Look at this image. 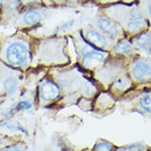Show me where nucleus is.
<instances>
[{"mask_svg": "<svg viewBox=\"0 0 151 151\" xmlns=\"http://www.w3.org/2000/svg\"><path fill=\"white\" fill-rule=\"evenodd\" d=\"M32 37L24 32L0 37V58L14 67H26L30 62Z\"/></svg>", "mask_w": 151, "mask_h": 151, "instance_id": "nucleus-1", "label": "nucleus"}, {"mask_svg": "<svg viewBox=\"0 0 151 151\" xmlns=\"http://www.w3.org/2000/svg\"><path fill=\"white\" fill-rule=\"evenodd\" d=\"M65 45V39L61 36L32 37V56L39 62L45 64L60 62L66 58Z\"/></svg>", "mask_w": 151, "mask_h": 151, "instance_id": "nucleus-2", "label": "nucleus"}, {"mask_svg": "<svg viewBox=\"0 0 151 151\" xmlns=\"http://www.w3.org/2000/svg\"><path fill=\"white\" fill-rule=\"evenodd\" d=\"M50 7L41 4L22 10L13 26L23 29L41 24L52 17L53 10Z\"/></svg>", "mask_w": 151, "mask_h": 151, "instance_id": "nucleus-3", "label": "nucleus"}, {"mask_svg": "<svg viewBox=\"0 0 151 151\" xmlns=\"http://www.w3.org/2000/svg\"><path fill=\"white\" fill-rule=\"evenodd\" d=\"M21 10L19 0H5L0 9V24L13 25Z\"/></svg>", "mask_w": 151, "mask_h": 151, "instance_id": "nucleus-4", "label": "nucleus"}, {"mask_svg": "<svg viewBox=\"0 0 151 151\" xmlns=\"http://www.w3.org/2000/svg\"><path fill=\"white\" fill-rule=\"evenodd\" d=\"M40 92L42 98L45 101H52L60 95V89L58 86L52 81H45L41 85Z\"/></svg>", "mask_w": 151, "mask_h": 151, "instance_id": "nucleus-5", "label": "nucleus"}, {"mask_svg": "<svg viewBox=\"0 0 151 151\" xmlns=\"http://www.w3.org/2000/svg\"><path fill=\"white\" fill-rule=\"evenodd\" d=\"M135 79L139 81H147L151 79V67L143 61L138 62L132 70Z\"/></svg>", "mask_w": 151, "mask_h": 151, "instance_id": "nucleus-6", "label": "nucleus"}, {"mask_svg": "<svg viewBox=\"0 0 151 151\" xmlns=\"http://www.w3.org/2000/svg\"><path fill=\"white\" fill-rule=\"evenodd\" d=\"M104 58V55L98 51L86 52L82 58V64L88 68H91L97 64L102 62Z\"/></svg>", "mask_w": 151, "mask_h": 151, "instance_id": "nucleus-7", "label": "nucleus"}, {"mask_svg": "<svg viewBox=\"0 0 151 151\" xmlns=\"http://www.w3.org/2000/svg\"><path fill=\"white\" fill-rule=\"evenodd\" d=\"M85 36L86 40L95 47L103 48L106 45L107 41L105 37L95 30H88L86 31Z\"/></svg>", "mask_w": 151, "mask_h": 151, "instance_id": "nucleus-8", "label": "nucleus"}, {"mask_svg": "<svg viewBox=\"0 0 151 151\" xmlns=\"http://www.w3.org/2000/svg\"><path fill=\"white\" fill-rule=\"evenodd\" d=\"M97 25L104 32L111 36L115 37L118 35L119 30L116 24L109 19H101L98 21Z\"/></svg>", "mask_w": 151, "mask_h": 151, "instance_id": "nucleus-9", "label": "nucleus"}, {"mask_svg": "<svg viewBox=\"0 0 151 151\" xmlns=\"http://www.w3.org/2000/svg\"><path fill=\"white\" fill-rule=\"evenodd\" d=\"M18 85V80L14 76H8L3 82V87L4 89L7 93L10 94H12L16 91Z\"/></svg>", "mask_w": 151, "mask_h": 151, "instance_id": "nucleus-10", "label": "nucleus"}, {"mask_svg": "<svg viewBox=\"0 0 151 151\" xmlns=\"http://www.w3.org/2000/svg\"><path fill=\"white\" fill-rule=\"evenodd\" d=\"M145 26V24L142 20L130 21L127 24V29L131 32H136L142 29Z\"/></svg>", "mask_w": 151, "mask_h": 151, "instance_id": "nucleus-11", "label": "nucleus"}, {"mask_svg": "<svg viewBox=\"0 0 151 151\" xmlns=\"http://www.w3.org/2000/svg\"><path fill=\"white\" fill-rule=\"evenodd\" d=\"M131 49V45L125 41L121 42L117 44L114 49V51L117 54H122L128 52Z\"/></svg>", "mask_w": 151, "mask_h": 151, "instance_id": "nucleus-12", "label": "nucleus"}, {"mask_svg": "<svg viewBox=\"0 0 151 151\" xmlns=\"http://www.w3.org/2000/svg\"><path fill=\"white\" fill-rule=\"evenodd\" d=\"M140 104L143 109L151 113V93L147 94L141 98Z\"/></svg>", "mask_w": 151, "mask_h": 151, "instance_id": "nucleus-13", "label": "nucleus"}, {"mask_svg": "<svg viewBox=\"0 0 151 151\" xmlns=\"http://www.w3.org/2000/svg\"><path fill=\"white\" fill-rule=\"evenodd\" d=\"M19 1L22 10L37 5L44 4L41 0H19Z\"/></svg>", "mask_w": 151, "mask_h": 151, "instance_id": "nucleus-14", "label": "nucleus"}, {"mask_svg": "<svg viewBox=\"0 0 151 151\" xmlns=\"http://www.w3.org/2000/svg\"><path fill=\"white\" fill-rule=\"evenodd\" d=\"M151 40V36L149 33H145L141 35L137 40V44L140 47H145L149 44Z\"/></svg>", "mask_w": 151, "mask_h": 151, "instance_id": "nucleus-15", "label": "nucleus"}, {"mask_svg": "<svg viewBox=\"0 0 151 151\" xmlns=\"http://www.w3.org/2000/svg\"><path fill=\"white\" fill-rule=\"evenodd\" d=\"M129 16H130V21L141 20H142V18H143L140 12L136 9H132L130 12Z\"/></svg>", "mask_w": 151, "mask_h": 151, "instance_id": "nucleus-16", "label": "nucleus"}, {"mask_svg": "<svg viewBox=\"0 0 151 151\" xmlns=\"http://www.w3.org/2000/svg\"><path fill=\"white\" fill-rule=\"evenodd\" d=\"M128 85L127 80L124 79V78H120L117 79L115 83H114V86L115 87L120 91L124 89Z\"/></svg>", "mask_w": 151, "mask_h": 151, "instance_id": "nucleus-17", "label": "nucleus"}, {"mask_svg": "<svg viewBox=\"0 0 151 151\" xmlns=\"http://www.w3.org/2000/svg\"><path fill=\"white\" fill-rule=\"evenodd\" d=\"M96 151H112V146L109 143L101 142L96 145Z\"/></svg>", "mask_w": 151, "mask_h": 151, "instance_id": "nucleus-18", "label": "nucleus"}, {"mask_svg": "<svg viewBox=\"0 0 151 151\" xmlns=\"http://www.w3.org/2000/svg\"><path fill=\"white\" fill-rule=\"evenodd\" d=\"M145 147L140 143H135L129 146L127 148V151H143Z\"/></svg>", "mask_w": 151, "mask_h": 151, "instance_id": "nucleus-19", "label": "nucleus"}, {"mask_svg": "<svg viewBox=\"0 0 151 151\" xmlns=\"http://www.w3.org/2000/svg\"><path fill=\"white\" fill-rule=\"evenodd\" d=\"M20 104L22 106V107L26 109H29L32 107V105L27 101H22L20 103Z\"/></svg>", "mask_w": 151, "mask_h": 151, "instance_id": "nucleus-20", "label": "nucleus"}, {"mask_svg": "<svg viewBox=\"0 0 151 151\" xmlns=\"http://www.w3.org/2000/svg\"><path fill=\"white\" fill-rule=\"evenodd\" d=\"M52 4H61L65 2L67 0H50Z\"/></svg>", "mask_w": 151, "mask_h": 151, "instance_id": "nucleus-21", "label": "nucleus"}, {"mask_svg": "<svg viewBox=\"0 0 151 151\" xmlns=\"http://www.w3.org/2000/svg\"><path fill=\"white\" fill-rule=\"evenodd\" d=\"M4 151H20L18 148L14 146H9L7 147Z\"/></svg>", "mask_w": 151, "mask_h": 151, "instance_id": "nucleus-22", "label": "nucleus"}, {"mask_svg": "<svg viewBox=\"0 0 151 151\" xmlns=\"http://www.w3.org/2000/svg\"><path fill=\"white\" fill-rule=\"evenodd\" d=\"M41 1H42L43 4L46 6H52V5L50 0H41Z\"/></svg>", "mask_w": 151, "mask_h": 151, "instance_id": "nucleus-23", "label": "nucleus"}, {"mask_svg": "<svg viewBox=\"0 0 151 151\" xmlns=\"http://www.w3.org/2000/svg\"><path fill=\"white\" fill-rule=\"evenodd\" d=\"M4 1H5V0H0V9L1 8V7H2L3 4H4Z\"/></svg>", "mask_w": 151, "mask_h": 151, "instance_id": "nucleus-24", "label": "nucleus"}, {"mask_svg": "<svg viewBox=\"0 0 151 151\" xmlns=\"http://www.w3.org/2000/svg\"><path fill=\"white\" fill-rule=\"evenodd\" d=\"M149 14L151 15V3H150V4L149 5Z\"/></svg>", "mask_w": 151, "mask_h": 151, "instance_id": "nucleus-25", "label": "nucleus"}, {"mask_svg": "<svg viewBox=\"0 0 151 151\" xmlns=\"http://www.w3.org/2000/svg\"><path fill=\"white\" fill-rule=\"evenodd\" d=\"M149 52L151 54V45H150V47H149Z\"/></svg>", "mask_w": 151, "mask_h": 151, "instance_id": "nucleus-26", "label": "nucleus"}, {"mask_svg": "<svg viewBox=\"0 0 151 151\" xmlns=\"http://www.w3.org/2000/svg\"><path fill=\"white\" fill-rule=\"evenodd\" d=\"M69 1H71V2H73V1H76V0H68Z\"/></svg>", "mask_w": 151, "mask_h": 151, "instance_id": "nucleus-27", "label": "nucleus"}]
</instances>
